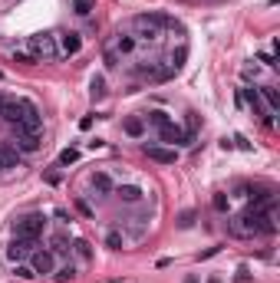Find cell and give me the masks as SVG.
<instances>
[{"mask_svg":"<svg viewBox=\"0 0 280 283\" xmlns=\"http://www.w3.org/2000/svg\"><path fill=\"white\" fill-rule=\"evenodd\" d=\"M257 211H254L251 204L244 207V211H241V214H234L231 221H228V228H231V234L234 237H241V241H247V237H257L260 231H257Z\"/></svg>","mask_w":280,"mask_h":283,"instance_id":"6da1fadb","label":"cell"},{"mask_svg":"<svg viewBox=\"0 0 280 283\" xmlns=\"http://www.w3.org/2000/svg\"><path fill=\"white\" fill-rule=\"evenodd\" d=\"M161 27H172V20H168V17H158V14H139L132 20L135 36H142V40H158Z\"/></svg>","mask_w":280,"mask_h":283,"instance_id":"7a4b0ae2","label":"cell"},{"mask_svg":"<svg viewBox=\"0 0 280 283\" xmlns=\"http://www.w3.org/2000/svg\"><path fill=\"white\" fill-rule=\"evenodd\" d=\"M27 46H30V56H33V60H56V56H60V46H56L53 33H33L27 40Z\"/></svg>","mask_w":280,"mask_h":283,"instance_id":"3957f363","label":"cell"},{"mask_svg":"<svg viewBox=\"0 0 280 283\" xmlns=\"http://www.w3.org/2000/svg\"><path fill=\"white\" fill-rule=\"evenodd\" d=\"M43 228H46V221H43V214H27V217H20V221H17V237H40L43 234Z\"/></svg>","mask_w":280,"mask_h":283,"instance_id":"277c9868","label":"cell"},{"mask_svg":"<svg viewBox=\"0 0 280 283\" xmlns=\"http://www.w3.org/2000/svg\"><path fill=\"white\" fill-rule=\"evenodd\" d=\"M40 129H43V119H40V112H36V105L23 99V119H20V125H17V132H30V135H40Z\"/></svg>","mask_w":280,"mask_h":283,"instance_id":"5b68a950","label":"cell"},{"mask_svg":"<svg viewBox=\"0 0 280 283\" xmlns=\"http://www.w3.org/2000/svg\"><path fill=\"white\" fill-rule=\"evenodd\" d=\"M33 247H36L33 237H14V241L7 244V260L10 263H23V257L33 254Z\"/></svg>","mask_w":280,"mask_h":283,"instance_id":"8992f818","label":"cell"},{"mask_svg":"<svg viewBox=\"0 0 280 283\" xmlns=\"http://www.w3.org/2000/svg\"><path fill=\"white\" fill-rule=\"evenodd\" d=\"M241 99H244V102L254 109V116H260V119H264V125H267V129H273V119H270V112H264V105H260V92L254 89V86H244V89H241Z\"/></svg>","mask_w":280,"mask_h":283,"instance_id":"52a82bcc","label":"cell"},{"mask_svg":"<svg viewBox=\"0 0 280 283\" xmlns=\"http://www.w3.org/2000/svg\"><path fill=\"white\" fill-rule=\"evenodd\" d=\"M142 152H145L152 161H158V165H175V161H178V152H175V148H168V145H145Z\"/></svg>","mask_w":280,"mask_h":283,"instance_id":"ba28073f","label":"cell"},{"mask_svg":"<svg viewBox=\"0 0 280 283\" xmlns=\"http://www.w3.org/2000/svg\"><path fill=\"white\" fill-rule=\"evenodd\" d=\"M158 132H161V142H168V145H191V142H195V138H191L188 132H182L175 122H168L165 129H158Z\"/></svg>","mask_w":280,"mask_h":283,"instance_id":"9c48e42d","label":"cell"},{"mask_svg":"<svg viewBox=\"0 0 280 283\" xmlns=\"http://www.w3.org/2000/svg\"><path fill=\"white\" fill-rule=\"evenodd\" d=\"M33 273H53V267H56V257H53V250H33Z\"/></svg>","mask_w":280,"mask_h":283,"instance_id":"30bf717a","label":"cell"},{"mask_svg":"<svg viewBox=\"0 0 280 283\" xmlns=\"http://www.w3.org/2000/svg\"><path fill=\"white\" fill-rule=\"evenodd\" d=\"M0 116L7 119V122L20 125V119H23V99H4V109H0Z\"/></svg>","mask_w":280,"mask_h":283,"instance_id":"8fae6325","label":"cell"},{"mask_svg":"<svg viewBox=\"0 0 280 283\" xmlns=\"http://www.w3.org/2000/svg\"><path fill=\"white\" fill-rule=\"evenodd\" d=\"M14 145L20 148V152H36V148H40V135H30V132H17Z\"/></svg>","mask_w":280,"mask_h":283,"instance_id":"7c38bea8","label":"cell"},{"mask_svg":"<svg viewBox=\"0 0 280 283\" xmlns=\"http://www.w3.org/2000/svg\"><path fill=\"white\" fill-rule=\"evenodd\" d=\"M122 132L132 135V138H142V135H145V122H142L139 116H129L126 122H122Z\"/></svg>","mask_w":280,"mask_h":283,"instance_id":"4fadbf2b","label":"cell"},{"mask_svg":"<svg viewBox=\"0 0 280 283\" xmlns=\"http://www.w3.org/2000/svg\"><path fill=\"white\" fill-rule=\"evenodd\" d=\"M60 46H63L66 56H76L79 46H83V40H79V33H63V36H60Z\"/></svg>","mask_w":280,"mask_h":283,"instance_id":"5bb4252c","label":"cell"},{"mask_svg":"<svg viewBox=\"0 0 280 283\" xmlns=\"http://www.w3.org/2000/svg\"><path fill=\"white\" fill-rule=\"evenodd\" d=\"M116 194H119L122 201H132V204H135V201H142V188L139 185H119V188H116Z\"/></svg>","mask_w":280,"mask_h":283,"instance_id":"9a60e30c","label":"cell"},{"mask_svg":"<svg viewBox=\"0 0 280 283\" xmlns=\"http://www.w3.org/2000/svg\"><path fill=\"white\" fill-rule=\"evenodd\" d=\"M257 92H260V99H267V112H277L280 109V96H277L273 86H264V89H257Z\"/></svg>","mask_w":280,"mask_h":283,"instance_id":"2e32d148","label":"cell"},{"mask_svg":"<svg viewBox=\"0 0 280 283\" xmlns=\"http://www.w3.org/2000/svg\"><path fill=\"white\" fill-rule=\"evenodd\" d=\"M0 168H20V158H17L14 148L0 145Z\"/></svg>","mask_w":280,"mask_h":283,"instance_id":"e0dca14e","label":"cell"},{"mask_svg":"<svg viewBox=\"0 0 280 283\" xmlns=\"http://www.w3.org/2000/svg\"><path fill=\"white\" fill-rule=\"evenodd\" d=\"M92 188H96L99 194H109L112 191V178L105 172H96V175H92Z\"/></svg>","mask_w":280,"mask_h":283,"instance_id":"ac0fdd59","label":"cell"},{"mask_svg":"<svg viewBox=\"0 0 280 283\" xmlns=\"http://www.w3.org/2000/svg\"><path fill=\"white\" fill-rule=\"evenodd\" d=\"M73 276H76V267H73V263H66V267L53 270V280H56V283H70Z\"/></svg>","mask_w":280,"mask_h":283,"instance_id":"d6986e66","label":"cell"},{"mask_svg":"<svg viewBox=\"0 0 280 283\" xmlns=\"http://www.w3.org/2000/svg\"><path fill=\"white\" fill-rule=\"evenodd\" d=\"M132 49H135V36H119V40H116V53L129 56Z\"/></svg>","mask_w":280,"mask_h":283,"instance_id":"ffe728a7","label":"cell"},{"mask_svg":"<svg viewBox=\"0 0 280 283\" xmlns=\"http://www.w3.org/2000/svg\"><path fill=\"white\" fill-rule=\"evenodd\" d=\"M14 276H20V280H33V267L30 263H14Z\"/></svg>","mask_w":280,"mask_h":283,"instance_id":"44dd1931","label":"cell"},{"mask_svg":"<svg viewBox=\"0 0 280 283\" xmlns=\"http://www.w3.org/2000/svg\"><path fill=\"white\" fill-rule=\"evenodd\" d=\"M73 7H76V14H79V17H89V14H92V7H96V0H73Z\"/></svg>","mask_w":280,"mask_h":283,"instance_id":"7402d4cb","label":"cell"},{"mask_svg":"<svg viewBox=\"0 0 280 283\" xmlns=\"http://www.w3.org/2000/svg\"><path fill=\"white\" fill-rule=\"evenodd\" d=\"M148 122H152V125H155V129H165V125H168V122H172V119H168V116H165V112H158V109H155V112H148Z\"/></svg>","mask_w":280,"mask_h":283,"instance_id":"603a6c76","label":"cell"},{"mask_svg":"<svg viewBox=\"0 0 280 283\" xmlns=\"http://www.w3.org/2000/svg\"><path fill=\"white\" fill-rule=\"evenodd\" d=\"M89 89H92V99H102V96H105V79H102V76H96Z\"/></svg>","mask_w":280,"mask_h":283,"instance_id":"cb8c5ba5","label":"cell"},{"mask_svg":"<svg viewBox=\"0 0 280 283\" xmlns=\"http://www.w3.org/2000/svg\"><path fill=\"white\" fill-rule=\"evenodd\" d=\"M76 158H79L76 148H63V152H60V165H73Z\"/></svg>","mask_w":280,"mask_h":283,"instance_id":"d4e9b609","label":"cell"},{"mask_svg":"<svg viewBox=\"0 0 280 283\" xmlns=\"http://www.w3.org/2000/svg\"><path fill=\"white\" fill-rule=\"evenodd\" d=\"M73 250H76V254L83 257V260H89V257H92V247H89L86 241H76V244H73Z\"/></svg>","mask_w":280,"mask_h":283,"instance_id":"484cf974","label":"cell"},{"mask_svg":"<svg viewBox=\"0 0 280 283\" xmlns=\"http://www.w3.org/2000/svg\"><path fill=\"white\" fill-rule=\"evenodd\" d=\"M56 254H70V244H66V237H53V257Z\"/></svg>","mask_w":280,"mask_h":283,"instance_id":"4316f807","label":"cell"},{"mask_svg":"<svg viewBox=\"0 0 280 283\" xmlns=\"http://www.w3.org/2000/svg\"><path fill=\"white\" fill-rule=\"evenodd\" d=\"M191 224H195V211H182V214H178V228L188 231Z\"/></svg>","mask_w":280,"mask_h":283,"instance_id":"83f0119b","label":"cell"},{"mask_svg":"<svg viewBox=\"0 0 280 283\" xmlns=\"http://www.w3.org/2000/svg\"><path fill=\"white\" fill-rule=\"evenodd\" d=\"M105 244H109L112 250H122V234H119V231H112V234L105 237Z\"/></svg>","mask_w":280,"mask_h":283,"instance_id":"f1b7e54d","label":"cell"},{"mask_svg":"<svg viewBox=\"0 0 280 283\" xmlns=\"http://www.w3.org/2000/svg\"><path fill=\"white\" fill-rule=\"evenodd\" d=\"M211 204H214V211H228V194H214Z\"/></svg>","mask_w":280,"mask_h":283,"instance_id":"f546056e","label":"cell"},{"mask_svg":"<svg viewBox=\"0 0 280 283\" xmlns=\"http://www.w3.org/2000/svg\"><path fill=\"white\" fill-rule=\"evenodd\" d=\"M234 142H238V148H244V152H251V142H247L244 135H234Z\"/></svg>","mask_w":280,"mask_h":283,"instance_id":"4dcf8cb0","label":"cell"},{"mask_svg":"<svg viewBox=\"0 0 280 283\" xmlns=\"http://www.w3.org/2000/svg\"><path fill=\"white\" fill-rule=\"evenodd\" d=\"M79 129L89 132V129H92V116H83V119H79Z\"/></svg>","mask_w":280,"mask_h":283,"instance_id":"1f68e13d","label":"cell"},{"mask_svg":"<svg viewBox=\"0 0 280 283\" xmlns=\"http://www.w3.org/2000/svg\"><path fill=\"white\" fill-rule=\"evenodd\" d=\"M238 280L247 283V280H251V270H247V267H238Z\"/></svg>","mask_w":280,"mask_h":283,"instance_id":"d6a6232c","label":"cell"},{"mask_svg":"<svg viewBox=\"0 0 280 283\" xmlns=\"http://www.w3.org/2000/svg\"><path fill=\"white\" fill-rule=\"evenodd\" d=\"M76 207H79V211H83V214H86V217H92V207H89V204H86V201H76Z\"/></svg>","mask_w":280,"mask_h":283,"instance_id":"836d02e7","label":"cell"},{"mask_svg":"<svg viewBox=\"0 0 280 283\" xmlns=\"http://www.w3.org/2000/svg\"><path fill=\"white\" fill-rule=\"evenodd\" d=\"M56 221H63V224H70V221H73V217H70V214H66L63 207H60V211H56Z\"/></svg>","mask_w":280,"mask_h":283,"instance_id":"e575fe53","label":"cell"},{"mask_svg":"<svg viewBox=\"0 0 280 283\" xmlns=\"http://www.w3.org/2000/svg\"><path fill=\"white\" fill-rule=\"evenodd\" d=\"M14 60H17V63H33V56H27V53H14Z\"/></svg>","mask_w":280,"mask_h":283,"instance_id":"d590c367","label":"cell"},{"mask_svg":"<svg viewBox=\"0 0 280 283\" xmlns=\"http://www.w3.org/2000/svg\"><path fill=\"white\" fill-rule=\"evenodd\" d=\"M217 250H221V247H208L204 254H198V257H201V260H208V257H214V254H217Z\"/></svg>","mask_w":280,"mask_h":283,"instance_id":"8d00e7d4","label":"cell"},{"mask_svg":"<svg viewBox=\"0 0 280 283\" xmlns=\"http://www.w3.org/2000/svg\"><path fill=\"white\" fill-rule=\"evenodd\" d=\"M185 283H198V280H195V276H188V280H185Z\"/></svg>","mask_w":280,"mask_h":283,"instance_id":"74e56055","label":"cell"},{"mask_svg":"<svg viewBox=\"0 0 280 283\" xmlns=\"http://www.w3.org/2000/svg\"><path fill=\"white\" fill-rule=\"evenodd\" d=\"M208 283H221V280H217V276H211V280H208Z\"/></svg>","mask_w":280,"mask_h":283,"instance_id":"f35d334b","label":"cell"},{"mask_svg":"<svg viewBox=\"0 0 280 283\" xmlns=\"http://www.w3.org/2000/svg\"><path fill=\"white\" fill-rule=\"evenodd\" d=\"M0 109H4V96H0Z\"/></svg>","mask_w":280,"mask_h":283,"instance_id":"ab89813d","label":"cell"},{"mask_svg":"<svg viewBox=\"0 0 280 283\" xmlns=\"http://www.w3.org/2000/svg\"><path fill=\"white\" fill-rule=\"evenodd\" d=\"M0 76H4V73H0Z\"/></svg>","mask_w":280,"mask_h":283,"instance_id":"60d3db41","label":"cell"}]
</instances>
